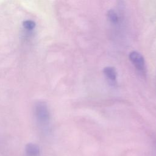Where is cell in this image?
<instances>
[{"label":"cell","mask_w":156,"mask_h":156,"mask_svg":"<svg viewBox=\"0 0 156 156\" xmlns=\"http://www.w3.org/2000/svg\"><path fill=\"white\" fill-rule=\"evenodd\" d=\"M34 113L37 121L40 125H48L50 119V113L45 102H37L34 107Z\"/></svg>","instance_id":"cell-1"},{"label":"cell","mask_w":156,"mask_h":156,"mask_svg":"<svg viewBox=\"0 0 156 156\" xmlns=\"http://www.w3.org/2000/svg\"><path fill=\"white\" fill-rule=\"evenodd\" d=\"M129 58L136 69L141 73H144L146 63L143 56L137 51H132L129 55Z\"/></svg>","instance_id":"cell-2"},{"label":"cell","mask_w":156,"mask_h":156,"mask_svg":"<svg viewBox=\"0 0 156 156\" xmlns=\"http://www.w3.org/2000/svg\"><path fill=\"white\" fill-rule=\"evenodd\" d=\"M103 72L110 83L114 84L116 82L117 72L115 68L112 66H106L104 68Z\"/></svg>","instance_id":"cell-3"},{"label":"cell","mask_w":156,"mask_h":156,"mask_svg":"<svg viewBox=\"0 0 156 156\" xmlns=\"http://www.w3.org/2000/svg\"><path fill=\"white\" fill-rule=\"evenodd\" d=\"M26 156H40V150L39 147L34 143H28L25 147Z\"/></svg>","instance_id":"cell-4"},{"label":"cell","mask_w":156,"mask_h":156,"mask_svg":"<svg viewBox=\"0 0 156 156\" xmlns=\"http://www.w3.org/2000/svg\"><path fill=\"white\" fill-rule=\"evenodd\" d=\"M107 16L108 20L113 23H117L118 21V16L116 12L113 9H110L107 12Z\"/></svg>","instance_id":"cell-5"},{"label":"cell","mask_w":156,"mask_h":156,"mask_svg":"<svg viewBox=\"0 0 156 156\" xmlns=\"http://www.w3.org/2000/svg\"><path fill=\"white\" fill-rule=\"evenodd\" d=\"M23 27L27 30H32L35 27V23L32 20H26L23 22Z\"/></svg>","instance_id":"cell-6"}]
</instances>
